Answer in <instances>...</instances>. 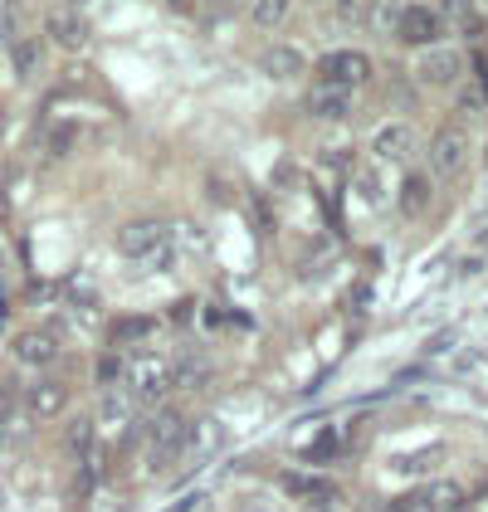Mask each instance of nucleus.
Returning <instances> with one entry per match:
<instances>
[{"label": "nucleus", "mask_w": 488, "mask_h": 512, "mask_svg": "<svg viewBox=\"0 0 488 512\" xmlns=\"http://www.w3.org/2000/svg\"><path fill=\"white\" fill-rule=\"evenodd\" d=\"M186 444H191V420L181 410H157L152 425H147V459L152 464H171V459L186 454Z\"/></svg>", "instance_id": "nucleus-1"}, {"label": "nucleus", "mask_w": 488, "mask_h": 512, "mask_svg": "<svg viewBox=\"0 0 488 512\" xmlns=\"http://www.w3.org/2000/svg\"><path fill=\"white\" fill-rule=\"evenodd\" d=\"M166 244H171V230L162 220H132L118 230V254L132 259V264H157L166 259Z\"/></svg>", "instance_id": "nucleus-2"}, {"label": "nucleus", "mask_w": 488, "mask_h": 512, "mask_svg": "<svg viewBox=\"0 0 488 512\" xmlns=\"http://www.w3.org/2000/svg\"><path fill=\"white\" fill-rule=\"evenodd\" d=\"M415 79L425 88H459L464 83V54L454 44H430L415 59Z\"/></svg>", "instance_id": "nucleus-3"}, {"label": "nucleus", "mask_w": 488, "mask_h": 512, "mask_svg": "<svg viewBox=\"0 0 488 512\" xmlns=\"http://www.w3.org/2000/svg\"><path fill=\"white\" fill-rule=\"evenodd\" d=\"M391 35L401 44H410V49H430V44H440V35H445V15L430 10V5H401Z\"/></svg>", "instance_id": "nucleus-4"}, {"label": "nucleus", "mask_w": 488, "mask_h": 512, "mask_svg": "<svg viewBox=\"0 0 488 512\" xmlns=\"http://www.w3.org/2000/svg\"><path fill=\"white\" fill-rule=\"evenodd\" d=\"M122 381H127V400L132 405H152L171 386V366H166L162 356H137V361H127V376Z\"/></svg>", "instance_id": "nucleus-5"}, {"label": "nucleus", "mask_w": 488, "mask_h": 512, "mask_svg": "<svg viewBox=\"0 0 488 512\" xmlns=\"http://www.w3.org/2000/svg\"><path fill=\"white\" fill-rule=\"evenodd\" d=\"M371 79V59H366L362 49H332L318 59V83H332V88H362Z\"/></svg>", "instance_id": "nucleus-6"}, {"label": "nucleus", "mask_w": 488, "mask_h": 512, "mask_svg": "<svg viewBox=\"0 0 488 512\" xmlns=\"http://www.w3.org/2000/svg\"><path fill=\"white\" fill-rule=\"evenodd\" d=\"M430 152V176H459L464 166H469V132L464 127H445V132H435V142L425 147Z\"/></svg>", "instance_id": "nucleus-7"}, {"label": "nucleus", "mask_w": 488, "mask_h": 512, "mask_svg": "<svg viewBox=\"0 0 488 512\" xmlns=\"http://www.w3.org/2000/svg\"><path fill=\"white\" fill-rule=\"evenodd\" d=\"M366 147H371V157L376 161H406L415 152V127L401 118L391 122H376L371 127V137H366Z\"/></svg>", "instance_id": "nucleus-8"}, {"label": "nucleus", "mask_w": 488, "mask_h": 512, "mask_svg": "<svg viewBox=\"0 0 488 512\" xmlns=\"http://www.w3.org/2000/svg\"><path fill=\"white\" fill-rule=\"evenodd\" d=\"M44 35L59 44V49H83L88 44V20H83L74 5H64V10H49V20H44Z\"/></svg>", "instance_id": "nucleus-9"}, {"label": "nucleus", "mask_w": 488, "mask_h": 512, "mask_svg": "<svg viewBox=\"0 0 488 512\" xmlns=\"http://www.w3.org/2000/svg\"><path fill=\"white\" fill-rule=\"evenodd\" d=\"M303 108L318 122H342L352 113V93H347V88H332V83H313L308 98H303Z\"/></svg>", "instance_id": "nucleus-10"}, {"label": "nucleus", "mask_w": 488, "mask_h": 512, "mask_svg": "<svg viewBox=\"0 0 488 512\" xmlns=\"http://www.w3.org/2000/svg\"><path fill=\"white\" fill-rule=\"evenodd\" d=\"M284 493L303 508H332V498H337V488L318 473H284Z\"/></svg>", "instance_id": "nucleus-11"}, {"label": "nucleus", "mask_w": 488, "mask_h": 512, "mask_svg": "<svg viewBox=\"0 0 488 512\" xmlns=\"http://www.w3.org/2000/svg\"><path fill=\"white\" fill-rule=\"evenodd\" d=\"M54 356H59V332H49V327L15 337V361H25V366H49Z\"/></svg>", "instance_id": "nucleus-12"}, {"label": "nucleus", "mask_w": 488, "mask_h": 512, "mask_svg": "<svg viewBox=\"0 0 488 512\" xmlns=\"http://www.w3.org/2000/svg\"><path fill=\"white\" fill-rule=\"evenodd\" d=\"M64 405H69V386L64 381H35L30 386V415L35 420H54Z\"/></svg>", "instance_id": "nucleus-13"}, {"label": "nucleus", "mask_w": 488, "mask_h": 512, "mask_svg": "<svg viewBox=\"0 0 488 512\" xmlns=\"http://www.w3.org/2000/svg\"><path fill=\"white\" fill-rule=\"evenodd\" d=\"M303 69H308V59H303V49H298V44H279V49H269V54H264V74H269V79H279V83L298 79Z\"/></svg>", "instance_id": "nucleus-14"}, {"label": "nucleus", "mask_w": 488, "mask_h": 512, "mask_svg": "<svg viewBox=\"0 0 488 512\" xmlns=\"http://www.w3.org/2000/svg\"><path fill=\"white\" fill-rule=\"evenodd\" d=\"M44 69V40H15L10 44V74L20 83H30Z\"/></svg>", "instance_id": "nucleus-15"}, {"label": "nucleus", "mask_w": 488, "mask_h": 512, "mask_svg": "<svg viewBox=\"0 0 488 512\" xmlns=\"http://www.w3.org/2000/svg\"><path fill=\"white\" fill-rule=\"evenodd\" d=\"M420 498V512H464V488L459 483H430Z\"/></svg>", "instance_id": "nucleus-16"}, {"label": "nucleus", "mask_w": 488, "mask_h": 512, "mask_svg": "<svg viewBox=\"0 0 488 512\" xmlns=\"http://www.w3.org/2000/svg\"><path fill=\"white\" fill-rule=\"evenodd\" d=\"M401 210L406 215H425L430 210V200H435V186H430V176H420V171H410L406 181H401Z\"/></svg>", "instance_id": "nucleus-17"}, {"label": "nucleus", "mask_w": 488, "mask_h": 512, "mask_svg": "<svg viewBox=\"0 0 488 512\" xmlns=\"http://www.w3.org/2000/svg\"><path fill=\"white\" fill-rule=\"evenodd\" d=\"M288 10H293V0H249V20L259 30H279L288 20Z\"/></svg>", "instance_id": "nucleus-18"}, {"label": "nucleus", "mask_w": 488, "mask_h": 512, "mask_svg": "<svg viewBox=\"0 0 488 512\" xmlns=\"http://www.w3.org/2000/svg\"><path fill=\"white\" fill-rule=\"evenodd\" d=\"M459 113H469V118H484V113H488V79L459 83Z\"/></svg>", "instance_id": "nucleus-19"}, {"label": "nucleus", "mask_w": 488, "mask_h": 512, "mask_svg": "<svg viewBox=\"0 0 488 512\" xmlns=\"http://www.w3.org/2000/svg\"><path fill=\"white\" fill-rule=\"evenodd\" d=\"M93 434H98L93 415H79V420L69 425V454H74V459H88V454H93Z\"/></svg>", "instance_id": "nucleus-20"}, {"label": "nucleus", "mask_w": 488, "mask_h": 512, "mask_svg": "<svg viewBox=\"0 0 488 512\" xmlns=\"http://www.w3.org/2000/svg\"><path fill=\"white\" fill-rule=\"evenodd\" d=\"M371 5L376 0H337V20L342 25H366L371 20Z\"/></svg>", "instance_id": "nucleus-21"}, {"label": "nucleus", "mask_w": 488, "mask_h": 512, "mask_svg": "<svg viewBox=\"0 0 488 512\" xmlns=\"http://www.w3.org/2000/svg\"><path fill=\"white\" fill-rule=\"evenodd\" d=\"M332 454H337V434H318V439L308 444V454H303V459H308V464H327Z\"/></svg>", "instance_id": "nucleus-22"}, {"label": "nucleus", "mask_w": 488, "mask_h": 512, "mask_svg": "<svg viewBox=\"0 0 488 512\" xmlns=\"http://www.w3.org/2000/svg\"><path fill=\"white\" fill-rule=\"evenodd\" d=\"M171 381H176L181 391H196V386L205 381V366H196V361H186V366H176V371H171Z\"/></svg>", "instance_id": "nucleus-23"}, {"label": "nucleus", "mask_w": 488, "mask_h": 512, "mask_svg": "<svg viewBox=\"0 0 488 512\" xmlns=\"http://www.w3.org/2000/svg\"><path fill=\"white\" fill-rule=\"evenodd\" d=\"M118 376H127V366H122L118 356H103V361H98V386L108 391V386H113Z\"/></svg>", "instance_id": "nucleus-24"}, {"label": "nucleus", "mask_w": 488, "mask_h": 512, "mask_svg": "<svg viewBox=\"0 0 488 512\" xmlns=\"http://www.w3.org/2000/svg\"><path fill=\"white\" fill-rule=\"evenodd\" d=\"M69 142H74V127H59V132H49V157H64V152H69Z\"/></svg>", "instance_id": "nucleus-25"}, {"label": "nucleus", "mask_w": 488, "mask_h": 512, "mask_svg": "<svg viewBox=\"0 0 488 512\" xmlns=\"http://www.w3.org/2000/svg\"><path fill=\"white\" fill-rule=\"evenodd\" d=\"M357 186H362V200H371V205L381 200V181H376V176H362Z\"/></svg>", "instance_id": "nucleus-26"}, {"label": "nucleus", "mask_w": 488, "mask_h": 512, "mask_svg": "<svg viewBox=\"0 0 488 512\" xmlns=\"http://www.w3.org/2000/svg\"><path fill=\"white\" fill-rule=\"evenodd\" d=\"M5 132H10V113L0 108V147H5Z\"/></svg>", "instance_id": "nucleus-27"}, {"label": "nucleus", "mask_w": 488, "mask_h": 512, "mask_svg": "<svg viewBox=\"0 0 488 512\" xmlns=\"http://www.w3.org/2000/svg\"><path fill=\"white\" fill-rule=\"evenodd\" d=\"M171 5H176V10H191V0H171Z\"/></svg>", "instance_id": "nucleus-28"}, {"label": "nucleus", "mask_w": 488, "mask_h": 512, "mask_svg": "<svg viewBox=\"0 0 488 512\" xmlns=\"http://www.w3.org/2000/svg\"><path fill=\"white\" fill-rule=\"evenodd\" d=\"M464 512H474V508H464Z\"/></svg>", "instance_id": "nucleus-29"}]
</instances>
